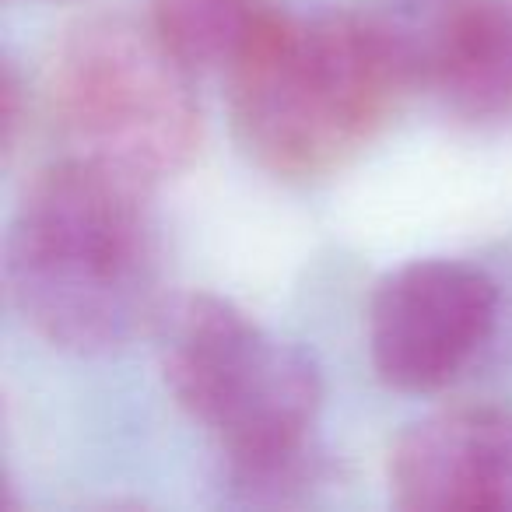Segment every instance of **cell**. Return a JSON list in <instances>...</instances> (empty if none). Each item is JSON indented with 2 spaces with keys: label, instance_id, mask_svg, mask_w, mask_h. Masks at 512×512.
<instances>
[{
  "label": "cell",
  "instance_id": "1",
  "mask_svg": "<svg viewBox=\"0 0 512 512\" xmlns=\"http://www.w3.org/2000/svg\"><path fill=\"white\" fill-rule=\"evenodd\" d=\"M155 186L67 155L36 172L4 242V285L22 323L67 355H109L155 327L162 228Z\"/></svg>",
  "mask_w": 512,
  "mask_h": 512
},
{
  "label": "cell",
  "instance_id": "2",
  "mask_svg": "<svg viewBox=\"0 0 512 512\" xmlns=\"http://www.w3.org/2000/svg\"><path fill=\"white\" fill-rule=\"evenodd\" d=\"M151 334L176 404L218 439L228 502L278 509L320 488L323 376L306 348L211 292L165 299Z\"/></svg>",
  "mask_w": 512,
  "mask_h": 512
},
{
  "label": "cell",
  "instance_id": "3",
  "mask_svg": "<svg viewBox=\"0 0 512 512\" xmlns=\"http://www.w3.org/2000/svg\"><path fill=\"white\" fill-rule=\"evenodd\" d=\"M414 88L393 11L292 15L228 81V109L242 151L260 169L320 179L362 155Z\"/></svg>",
  "mask_w": 512,
  "mask_h": 512
},
{
  "label": "cell",
  "instance_id": "4",
  "mask_svg": "<svg viewBox=\"0 0 512 512\" xmlns=\"http://www.w3.org/2000/svg\"><path fill=\"white\" fill-rule=\"evenodd\" d=\"M46 92L71 155L151 186L190 169L204 141L193 74L151 22L99 15L71 25L53 53Z\"/></svg>",
  "mask_w": 512,
  "mask_h": 512
},
{
  "label": "cell",
  "instance_id": "5",
  "mask_svg": "<svg viewBox=\"0 0 512 512\" xmlns=\"http://www.w3.org/2000/svg\"><path fill=\"white\" fill-rule=\"evenodd\" d=\"M502 295L463 260H411L369 299V358L400 393H435L470 369L498 327Z\"/></svg>",
  "mask_w": 512,
  "mask_h": 512
},
{
  "label": "cell",
  "instance_id": "6",
  "mask_svg": "<svg viewBox=\"0 0 512 512\" xmlns=\"http://www.w3.org/2000/svg\"><path fill=\"white\" fill-rule=\"evenodd\" d=\"M386 481L404 512L512 509V411L456 407L414 421L393 442Z\"/></svg>",
  "mask_w": 512,
  "mask_h": 512
},
{
  "label": "cell",
  "instance_id": "7",
  "mask_svg": "<svg viewBox=\"0 0 512 512\" xmlns=\"http://www.w3.org/2000/svg\"><path fill=\"white\" fill-rule=\"evenodd\" d=\"M414 85L470 123L512 116V0H414L393 11Z\"/></svg>",
  "mask_w": 512,
  "mask_h": 512
},
{
  "label": "cell",
  "instance_id": "8",
  "mask_svg": "<svg viewBox=\"0 0 512 512\" xmlns=\"http://www.w3.org/2000/svg\"><path fill=\"white\" fill-rule=\"evenodd\" d=\"M278 0H151L148 22L172 57L197 78L228 81L285 29Z\"/></svg>",
  "mask_w": 512,
  "mask_h": 512
},
{
  "label": "cell",
  "instance_id": "9",
  "mask_svg": "<svg viewBox=\"0 0 512 512\" xmlns=\"http://www.w3.org/2000/svg\"><path fill=\"white\" fill-rule=\"evenodd\" d=\"M29 102H25V81L18 74L15 60H4V78H0V144L4 151H15L18 130L25 127Z\"/></svg>",
  "mask_w": 512,
  "mask_h": 512
}]
</instances>
